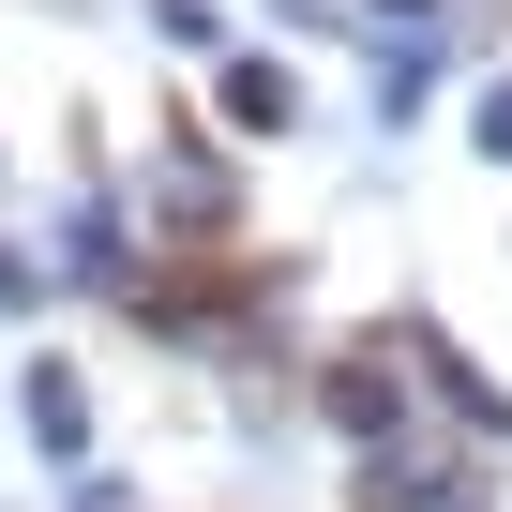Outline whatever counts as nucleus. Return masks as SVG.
<instances>
[{"label": "nucleus", "instance_id": "f257e3e1", "mask_svg": "<svg viewBox=\"0 0 512 512\" xmlns=\"http://www.w3.org/2000/svg\"><path fill=\"white\" fill-rule=\"evenodd\" d=\"M226 121H256V136H287V121H302V91H287L272 61H241V76H226Z\"/></svg>", "mask_w": 512, "mask_h": 512}]
</instances>
